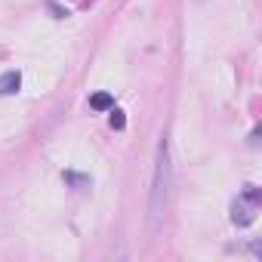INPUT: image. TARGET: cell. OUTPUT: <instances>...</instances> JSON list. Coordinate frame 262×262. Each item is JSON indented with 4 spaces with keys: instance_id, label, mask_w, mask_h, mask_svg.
Listing matches in <instances>:
<instances>
[{
    "instance_id": "obj_1",
    "label": "cell",
    "mask_w": 262,
    "mask_h": 262,
    "mask_svg": "<svg viewBox=\"0 0 262 262\" xmlns=\"http://www.w3.org/2000/svg\"><path fill=\"white\" fill-rule=\"evenodd\" d=\"M167 194H170V145L167 136H161L158 145V167H155V188H151V228L164 219V207H167Z\"/></svg>"
},
{
    "instance_id": "obj_2",
    "label": "cell",
    "mask_w": 262,
    "mask_h": 262,
    "mask_svg": "<svg viewBox=\"0 0 262 262\" xmlns=\"http://www.w3.org/2000/svg\"><path fill=\"white\" fill-rule=\"evenodd\" d=\"M256 210H259V207H253V204H247L244 198H237V201L231 204V222H234V225H250V222L256 219Z\"/></svg>"
},
{
    "instance_id": "obj_3",
    "label": "cell",
    "mask_w": 262,
    "mask_h": 262,
    "mask_svg": "<svg viewBox=\"0 0 262 262\" xmlns=\"http://www.w3.org/2000/svg\"><path fill=\"white\" fill-rule=\"evenodd\" d=\"M19 86H22L19 71H4L0 74V96H13V93H19Z\"/></svg>"
},
{
    "instance_id": "obj_4",
    "label": "cell",
    "mask_w": 262,
    "mask_h": 262,
    "mask_svg": "<svg viewBox=\"0 0 262 262\" xmlns=\"http://www.w3.org/2000/svg\"><path fill=\"white\" fill-rule=\"evenodd\" d=\"M90 108L93 111H111L114 108V96L111 93H93L90 96Z\"/></svg>"
},
{
    "instance_id": "obj_5",
    "label": "cell",
    "mask_w": 262,
    "mask_h": 262,
    "mask_svg": "<svg viewBox=\"0 0 262 262\" xmlns=\"http://www.w3.org/2000/svg\"><path fill=\"white\" fill-rule=\"evenodd\" d=\"M241 198H244L247 204H253V207H259V204H262V191H259V185H244Z\"/></svg>"
},
{
    "instance_id": "obj_6",
    "label": "cell",
    "mask_w": 262,
    "mask_h": 262,
    "mask_svg": "<svg viewBox=\"0 0 262 262\" xmlns=\"http://www.w3.org/2000/svg\"><path fill=\"white\" fill-rule=\"evenodd\" d=\"M111 126H114V129H123V126H126V117H123L120 108H111Z\"/></svg>"
},
{
    "instance_id": "obj_7",
    "label": "cell",
    "mask_w": 262,
    "mask_h": 262,
    "mask_svg": "<svg viewBox=\"0 0 262 262\" xmlns=\"http://www.w3.org/2000/svg\"><path fill=\"white\" fill-rule=\"evenodd\" d=\"M65 182H71V185H77V188H86V185H90V179H86V176H77V173H65Z\"/></svg>"
}]
</instances>
